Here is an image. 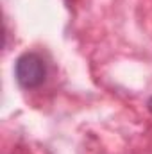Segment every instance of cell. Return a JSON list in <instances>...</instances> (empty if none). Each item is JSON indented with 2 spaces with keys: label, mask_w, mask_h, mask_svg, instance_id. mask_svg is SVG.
I'll return each instance as SVG.
<instances>
[{
  "label": "cell",
  "mask_w": 152,
  "mask_h": 154,
  "mask_svg": "<svg viewBox=\"0 0 152 154\" xmlns=\"http://www.w3.org/2000/svg\"><path fill=\"white\" fill-rule=\"evenodd\" d=\"M14 75L22 88H27V90L38 88L39 84H43L47 75L45 61L34 52H25L16 59Z\"/></svg>",
  "instance_id": "1"
},
{
  "label": "cell",
  "mask_w": 152,
  "mask_h": 154,
  "mask_svg": "<svg viewBox=\"0 0 152 154\" xmlns=\"http://www.w3.org/2000/svg\"><path fill=\"white\" fill-rule=\"evenodd\" d=\"M147 106H149V111H150V113H152V99H150V100H149V104H147Z\"/></svg>",
  "instance_id": "2"
}]
</instances>
